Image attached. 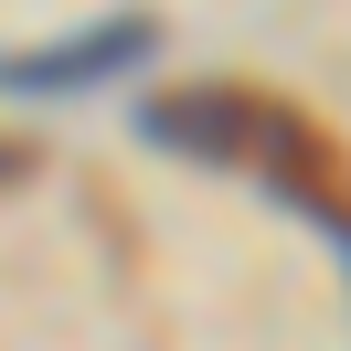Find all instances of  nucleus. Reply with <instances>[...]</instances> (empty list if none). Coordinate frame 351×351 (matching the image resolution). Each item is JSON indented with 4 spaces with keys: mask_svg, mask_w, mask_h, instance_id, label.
<instances>
[{
    "mask_svg": "<svg viewBox=\"0 0 351 351\" xmlns=\"http://www.w3.org/2000/svg\"><path fill=\"white\" fill-rule=\"evenodd\" d=\"M138 138H149V149H181V160H213V171H256L266 96H245V86H181V96H149V107H138Z\"/></svg>",
    "mask_w": 351,
    "mask_h": 351,
    "instance_id": "obj_2",
    "label": "nucleus"
},
{
    "mask_svg": "<svg viewBox=\"0 0 351 351\" xmlns=\"http://www.w3.org/2000/svg\"><path fill=\"white\" fill-rule=\"evenodd\" d=\"M32 171V149H22V138H0V181H22Z\"/></svg>",
    "mask_w": 351,
    "mask_h": 351,
    "instance_id": "obj_3",
    "label": "nucleus"
},
{
    "mask_svg": "<svg viewBox=\"0 0 351 351\" xmlns=\"http://www.w3.org/2000/svg\"><path fill=\"white\" fill-rule=\"evenodd\" d=\"M160 53V22L149 11H107V22L64 32V43H32V53H0V96H96L117 75H138Z\"/></svg>",
    "mask_w": 351,
    "mask_h": 351,
    "instance_id": "obj_1",
    "label": "nucleus"
}]
</instances>
